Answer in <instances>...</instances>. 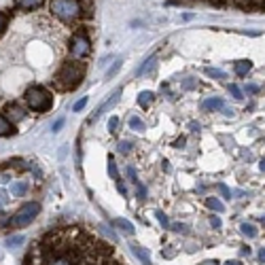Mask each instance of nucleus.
Masks as SVG:
<instances>
[{
    "instance_id": "nucleus-9",
    "label": "nucleus",
    "mask_w": 265,
    "mask_h": 265,
    "mask_svg": "<svg viewBox=\"0 0 265 265\" xmlns=\"http://www.w3.org/2000/svg\"><path fill=\"white\" fill-rule=\"evenodd\" d=\"M17 134V129H15V125L11 123V121L5 117V115H0V136H15Z\"/></svg>"
},
{
    "instance_id": "nucleus-28",
    "label": "nucleus",
    "mask_w": 265,
    "mask_h": 265,
    "mask_svg": "<svg viewBox=\"0 0 265 265\" xmlns=\"http://www.w3.org/2000/svg\"><path fill=\"white\" fill-rule=\"evenodd\" d=\"M85 104H87V98H81V100L72 106V110H74V113H81V110L85 108Z\"/></svg>"
},
{
    "instance_id": "nucleus-22",
    "label": "nucleus",
    "mask_w": 265,
    "mask_h": 265,
    "mask_svg": "<svg viewBox=\"0 0 265 265\" xmlns=\"http://www.w3.org/2000/svg\"><path fill=\"white\" fill-rule=\"evenodd\" d=\"M153 68H155V58H149L145 64H142V68L138 70V74L142 76V74H145V72H153Z\"/></svg>"
},
{
    "instance_id": "nucleus-23",
    "label": "nucleus",
    "mask_w": 265,
    "mask_h": 265,
    "mask_svg": "<svg viewBox=\"0 0 265 265\" xmlns=\"http://www.w3.org/2000/svg\"><path fill=\"white\" fill-rule=\"evenodd\" d=\"M206 74L212 76V79H227V74L223 70H218V68H206Z\"/></svg>"
},
{
    "instance_id": "nucleus-32",
    "label": "nucleus",
    "mask_w": 265,
    "mask_h": 265,
    "mask_svg": "<svg viewBox=\"0 0 265 265\" xmlns=\"http://www.w3.org/2000/svg\"><path fill=\"white\" fill-rule=\"evenodd\" d=\"M117 127H119V119L113 117V119L108 121V129H110V131H117Z\"/></svg>"
},
{
    "instance_id": "nucleus-42",
    "label": "nucleus",
    "mask_w": 265,
    "mask_h": 265,
    "mask_svg": "<svg viewBox=\"0 0 265 265\" xmlns=\"http://www.w3.org/2000/svg\"><path fill=\"white\" fill-rule=\"evenodd\" d=\"M259 168H261V170H263V172H265V159H263V161H261V165H259Z\"/></svg>"
},
{
    "instance_id": "nucleus-21",
    "label": "nucleus",
    "mask_w": 265,
    "mask_h": 265,
    "mask_svg": "<svg viewBox=\"0 0 265 265\" xmlns=\"http://www.w3.org/2000/svg\"><path fill=\"white\" fill-rule=\"evenodd\" d=\"M24 236H11V238H7V246L9 248H15V246H21L24 244Z\"/></svg>"
},
{
    "instance_id": "nucleus-30",
    "label": "nucleus",
    "mask_w": 265,
    "mask_h": 265,
    "mask_svg": "<svg viewBox=\"0 0 265 265\" xmlns=\"http://www.w3.org/2000/svg\"><path fill=\"white\" fill-rule=\"evenodd\" d=\"M136 193H138L140 200H145V197H147V189H145V187H142L140 183H136Z\"/></svg>"
},
{
    "instance_id": "nucleus-14",
    "label": "nucleus",
    "mask_w": 265,
    "mask_h": 265,
    "mask_svg": "<svg viewBox=\"0 0 265 265\" xmlns=\"http://www.w3.org/2000/svg\"><path fill=\"white\" fill-rule=\"evenodd\" d=\"M223 106H225V102L220 100V98H210V100H204V104H202L204 110H223Z\"/></svg>"
},
{
    "instance_id": "nucleus-36",
    "label": "nucleus",
    "mask_w": 265,
    "mask_h": 265,
    "mask_svg": "<svg viewBox=\"0 0 265 265\" xmlns=\"http://www.w3.org/2000/svg\"><path fill=\"white\" fill-rule=\"evenodd\" d=\"M172 229L179 231V234H187V225H181V223L179 225H172Z\"/></svg>"
},
{
    "instance_id": "nucleus-33",
    "label": "nucleus",
    "mask_w": 265,
    "mask_h": 265,
    "mask_svg": "<svg viewBox=\"0 0 265 265\" xmlns=\"http://www.w3.org/2000/svg\"><path fill=\"white\" fill-rule=\"evenodd\" d=\"M64 127V119H58V121H55V123H53V127H51V131H60Z\"/></svg>"
},
{
    "instance_id": "nucleus-2",
    "label": "nucleus",
    "mask_w": 265,
    "mask_h": 265,
    "mask_svg": "<svg viewBox=\"0 0 265 265\" xmlns=\"http://www.w3.org/2000/svg\"><path fill=\"white\" fill-rule=\"evenodd\" d=\"M85 70L87 66L81 60H72V62H66L62 68L55 72L53 76V87L58 92H74L85 79Z\"/></svg>"
},
{
    "instance_id": "nucleus-10",
    "label": "nucleus",
    "mask_w": 265,
    "mask_h": 265,
    "mask_svg": "<svg viewBox=\"0 0 265 265\" xmlns=\"http://www.w3.org/2000/svg\"><path fill=\"white\" fill-rule=\"evenodd\" d=\"M28 181H17V183H13L11 185V195L13 197H24L26 193H28Z\"/></svg>"
},
{
    "instance_id": "nucleus-29",
    "label": "nucleus",
    "mask_w": 265,
    "mask_h": 265,
    "mask_svg": "<svg viewBox=\"0 0 265 265\" xmlns=\"http://www.w3.org/2000/svg\"><path fill=\"white\" fill-rule=\"evenodd\" d=\"M121 64H123L121 60H117V62H115V66H113V68H110V70L106 72V79H110V76H113V74H115V72H117V70L121 68Z\"/></svg>"
},
{
    "instance_id": "nucleus-3",
    "label": "nucleus",
    "mask_w": 265,
    "mask_h": 265,
    "mask_svg": "<svg viewBox=\"0 0 265 265\" xmlns=\"http://www.w3.org/2000/svg\"><path fill=\"white\" fill-rule=\"evenodd\" d=\"M24 102L28 104L30 110H34V113H47L53 104V96L47 87H40V85H32L26 90L24 94Z\"/></svg>"
},
{
    "instance_id": "nucleus-31",
    "label": "nucleus",
    "mask_w": 265,
    "mask_h": 265,
    "mask_svg": "<svg viewBox=\"0 0 265 265\" xmlns=\"http://www.w3.org/2000/svg\"><path fill=\"white\" fill-rule=\"evenodd\" d=\"M7 15L3 13V11H0V34H3V32H5V28H7Z\"/></svg>"
},
{
    "instance_id": "nucleus-8",
    "label": "nucleus",
    "mask_w": 265,
    "mask_h": 265,
    "mask_svg": "<svg viewBox=\"0 0 265 265\" xmlns=\"http://www.w3.org/2000/svg\"><path fill=\"white\" fill-rule=\"evenodd\" d=\"M119 96H121V90H117V92H115L113 96H110V98H108V100H106V102H104V104H102V106H100V108H98V110H96V113L92 115V119H90V121H94V119H98V117H102V115L106 113V110H108V108H113V106H115V104L119 102Z\"/></svg>"
},
{
    "instance_id": "nucleus-19",
    "label": "nucleus",
    "mask_w": 265,
    "mask_h": 265,
    "mask_svg": "<svg viewBox=\"0 0 265 265\" xmlns=\"http://www.w3.org/2000/svg\"><path fill=\"white\" fill-rule=\"evenodd\" d=\"M127 123H129V127H131V129H136V131H145V129H147V127H145V123H142V119H140V117H134V115L129 117Z\"/></svg>"
},
{
    "instance_id": "nucleus-17",
    "label": "nucleus",
    "mask_w": 265,
    "mask_h": 265,
    "mask_svg": "<svg viewBox=\"0 0 265 265\" xmlns=\"http://www.w3.org/2000/svg\"><path fill=\"white\" fill-rule=\"evenodd\" d=\"M240 231H242V236H246V238H257V227L250 223H242Z\"/></svg>"
},
{
    "instance_id": "nucleus-38",
    "label": "nucleus",
    "mask_w": 265,
    "mask_h": 265,
    "mask_svg": "<svg viewBox=\"0 0 265 265\" xmlns=\"http://www.w3.org/2000/svg\"><path fill=\"white\" fill-rule=\"evenodd\" d=\"M240 255H250V248L248 246H242L240 248Z\"/></svg>"
},
{
    "instance_id": "nucleus-24",
    "label": "nucleus",
    "mask_w": 265,
    "mask_h": 265,
    "mask_svg": "<svg viewBox=\"0 0 265 265\" xmlns=\"http://www.w3.org/2000/svg\"><path fill=\"white\" fill-rule=\"evenodd\" d=\"M229 94L234 96L236 100H242V98H244V96H242V90H240L238 85H229Z\"/></svg>"
},
{
    "instance_id": "nucleus-15",
    "label": "nucleus",
    "mask_w": 265,
    "mask_h": 265,
    "mask_svg": "<svg viewBox=\"0 0 265 265\" xmlns=\"http://www.w3.org/2000/svg\"><path fill=\"white\" fill-rule=\"evenodd\" d=\"M153 100H155V94L153 92H140V96H138V104L142 108H149L153 104Z\"/></svg>"
},
{
    "instance_id": "nucleus-25",
    "label": "nucleus",
    "mask_w": 265,
    "mask_h": 265,
    "mask_svg": "<svg viewBox=\"0 0 265 265\" xmlns=\"http://www.w3.org/2000/svg\"><path fill=\"white\" fill-rule=\"evenodd\" d=\"M129 151H131V142L121 140V142H119V153H123V155H125V153H129Z\"/></svg>"
},
{
    "instance_id": "nucleus-35",
    "label": "nucleus",
    "mask_w": 265,
    "mask_h": 265,
    "mask_svg": "<svg viewBox=\"0 0 265 265\" xmlns=\"http://www.w3.org/2000/svg\"><path fill=\"white\" fill-rule=\"evenodd\" d=\"M210 225H212V227H214V229H218V227H220V218H218V216H214V214H212V216H210Z\"/></svg>"
},
{
    "instance_id": "nucleus-34",
    "label": "nucleus",
    "mask_w": 265,
    "mask_h": 265,
    "mask_svg": "<svg viewBox=\"0 0 265 265\" xmlns=\"http://www.w3.org/2000/svg\"><path fill=\"white\" fill-rule=\"evenodd\" d=\"M246 92H248V94H257V92H259V85L248 83V85H246Z\"/></svg>"
},
{
    "instance_id": "nucleus-39",
    "label": "nucleus",
    "mask_w": 265,
    "mask_h": 265,
    "mask_svg": "<svg viewBox=\"0 0 265 265\" xmlns=\"http://www.w3.org/2000/svg\"><path fill=\"white\" fill-rule=\"evenodd\" d=\"M259 259H261V261H265V248H261V250H259Z\"/></svg>"
},
{
    "instance_id": "nucleus-4",
    "label": "nucleus",
    "mask_w": 265,
    "mask_h": 265,
    "mask_svg": "<svg viewBox=\"0 0 265 265\" xmlns=\"http://www.w3.org/2000/svg\"><path fill=\"white\" fill-rule=\"evenodd\" d=\"M51 11L55 17L66 21V24H72V21L83 17V7L79 0H51Z\"/></svg>"
},
{
    "instance_id": "nucleus-5",
    "label": "nucleus",
    "mask_w": 265,
    "mask_h": 265,
    "mask_svg": "<svg viewBox=\"0 0 265 265\" xmlns=\"http://www.w3.org/2000/svg\"><path fill=\"white\" fill-rule=\"evenodd\" d=\"M40 214V204L38 202H28L26 206H21L19 210L11 216L9 227L11 229H24L30 223H34V218Z\"/></svg>"
},
{
    "instance_id": "nucleus-27",
    "label": "nucleus",
    "mask_w": 265,
    "mask_h": 265,
    "mask_svg": "<svg viewBox=\"0 0 265 265\" xmlns=\"http://www.w3.org/2000/svg\"><path fill=\"white\" fill-rule=\"evenodd\" d=\"M216 189H218V193L223 195V197H227V200H231V191L227 189V187H225L223 183H220V185H216Z\"/></svg>"
},
{
    "instance_id": "nucleus-37",
    "label": "nucleus",
    "mask_w": 265,
    "mask_h": 265,
    "mask_svg": "<svg viewBox=\"0 0 265 265\" xmlns=\"http://www.w3.org/2000/svg\"><path fill=\"white\" fill-rule=\"evenodd\" d=\"M193 87H195V81H193V79L185 81V90H193Z\"/></svg>"
},
{
    "instance_id": "nucleus-1",
    "label": "nucleus",
    "mask_w": 265,
    "mask_h": 265,
    "mask_svg": "<svg viewBox=\"0 0 265 265\" xmlns=\"http://www.w3.org/2000/svg\"><path fill=\"white\" fill-rule=\"evenodd\" d=\"M26 265H125L115 248L81 227L51 229L28 250Z\"/></svg>"
},
{
    "instance_id": "nucleus-40",
    "label": "nucleus",
    "mask_w": 265,
    "mask_h": 265,
    "mask_svg": "<svg viewBox=\"0 0 265 265\" xmlns=\"http://www.w3.org/2000/svg\"><path fill=\"white\" fill-rule=\"evenodd\" d=\"M202 265H218V261H204Z\"/></svg>"
},
{
    "instance_id": "nucleus-41",
    "label": "nucleus",
    "mask_w": 265,
    "mask_h": 265,
    "mask_svg": "<svg viewBox=\"0 0 265 265\" xmlns=\"http://www.w3.org/2000/svg\"><path fill=\"white\" fill-rule=\"evenodd\" d=\"M225 265H242V263H240V261H227Z\"/></svg>"
},
{
    "instance_id": "nucleus-16",
    "label": "nucleus",
    "mask_w": 265,
    "mask_h": 265,
    "mask_svg": "<svg viewBox=\"0 0 265 265\" xmlns=\"http://www.w3.org/2000/svg\"><path fill=\"white\" fill-rule=\"evenodd\" d=\"M206 206L210 208V210H214V212H223L225 210V204L218 200V197H206Z\"/></svg>"
},
{
    "instance_id": "nucleus-11",
    "label": "nucleus",
    "mask_w": 265,
    "mask_h": 265,
    "mask_svg": "<svg viewBox=\"0 0 265 265\" xmlns=\"http://www.w3.org/2000/svg\"><path fill=\"white\" fill-rule=\"evenodd\" d=\"M45 5V0H17V7L24 11H36Z\"/></svg>"
},
{
    "instance_id": "nucleus-12",
    "label": "nucleus",
    "mask_w": 265,
    "mask_h": 265,
    "mask_svg": "<svg viewBox=\"0 0 265 265\" xmlns=\"http://www.w3.org/2000/svg\"><path fill=\"white\" fill-rule=\"evenodd\" d=\"M250 68H252V62H250V60H240V62H236V66H234V70H236L238 76H246V74L250 72Z\"/></svg>"
},
{
    "instance_id": "nucleus-7",
    "label": "nucleus",
    "mask_w": 265,
    "mask_h": 265,
    "mask_svg": "<svg viewBox=\"0 0 265 265\" xmlns=\"http://www.w3.org/2000/svg\"><path fill=\"white\" fill-rule=\"evenodd\" d=\"M5 117L11 121V123H19V121H24V117H26V110L21 108L19 104H15V102H11V104H7V108H5Z\"/></svg>"
},
{
    "instance_id": "nucleus-26",
    "label": "nucleus",
    "mask_w": 265,
    "mask_h": 265,
    "mask_svg": "<svg viewBox=\"0 0 265 265\" xmlns=\"http://www.w3.org/2000/svg\"><path fill=\"white\" fill-rule=\"evenodd\" d=\"M155 214H157V220L163 225V229H168V227H170V220H168V216H165L161 210H159V212H155Z\"/></svg>"
},
{
    "instance_id": "nucleus-13",
    "label": "nucleus",
    "mask_w": 265,
    "mask_h": 265,
    "mask_svg": "<svg viewBox=\"0 0 265 265\" xmlns=\"http://www.w3.org/2000/svg\"><path fill=\"white\" fill-rule=\"evenodd\" d=\"M113 225H115L117 229L123 231V234H127V236L134 234V225H131L129 220H125V218H115V220H113Z\"/></svg>"
},
{
    "instance_id": "nucleus-6",
    "label": "nucleus",
    "mask_w": 265,
    "mask_h": 265,
    "mask_svg": "<svg viewBox=\"0 0 265 265\" xmlns=\"http://www.w3.org/2000/svg\"><path fill=\"white\" fill-rule=\"evenodd\" d=\"M92 51V42L87 38L85 32H76V34L70 38V55L74 60H83L87 58Z\"/></svg>"
},
{
    "instance_id": "nucleus-18",
    "label": "nucleus",
    "mask_w": 265,
    "mask_h": 265,
    "mask_svg": "<svg viewBox=\"0 0 265 265\" xmlns=\"http://www.w3.org/2000/svg\"><path fill=\"white\" fill-rule=\"evenodd\" d=\"M131 250H134V255L142 261V263H145V265H151V257H149V252H145V250H142L138 244H134V246H131Z\"/></svg>"
},
{
    "instance_id": "nucleus-20",
    "label": "nucleus",
    "mask_w": 265,
    "mask_h": 265,
    "mask_svg": "<svg viewBox=\"0 0 265 265\" xmlns=\"http://www.w3.org/2000/svg\"><path fill=\"white\" fill-rule=\"evenodd\" d=\"M108 174L113 176V181H117V183H121V179H119V172H117V163H115V159H113V155L108 157Z\"/></svg>"
}]
</instances>
